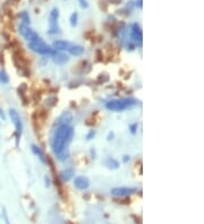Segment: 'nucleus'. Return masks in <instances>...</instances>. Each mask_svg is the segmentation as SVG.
Segmentation results:
<instances>
[{"label": "nucleus", "mask_w": 204, "mask_h": 224, "mask_svg": "<svg viewBox=\"0 0 204 224\" xmlns=\"http://www.w3.org/2000/svg\"><path fill=\"white\" fill-rule=\"evenodd\" d=\"M74 136V128L67 125H59L51 139V147L57 156L66 152Z\"/></svg>", "instance_id": "nucleus-1"}, {"label": "nucleus", "mask_w": 204, "mask_h": 224, "mask_svg": "<svg viewBox=\"0 0 204 224\" xmlns=\"http://www.w3.org/2000/svg\"><path fill=\"white\" fill-rule=\"evenodd\" d=\"M137 103V101L134 99H122V100H112L105 103V108L110 110V111H124L128 108L134 107L135 104Z\"/></svg>", "instance_id": "nucleus-2"}, {"label": "nucleus", "mask_w": 204, "mask_h": 224, "mask_svg": "<svg viewBox=\"0 0 204 224\" xmlns=\"http://www.w3.org/2000/svg\"><path fill=\"white\" fill-rule=\"evenodd\" d=\"M28 48L32 51L40 53V54H44V56H48V54L53 56L56 53V50H53L51 47H49L48 44L45 43L42 39H40V38L35 39L34 41L28 42Z\"/></svg>", "instance_id": "nucleus-3"}, {"label": "nucleus", "mask_w": 204, "mask_h": 224, "mask_svg": "<svg viewBox=\"0 0 204 224\" xmlns=\"http://www.w3.org/2000/svg\"><path fill=\"white\" fill-rule=\"evenodd\" d=\"M9 117L13 121V124L15 125V129H16V146H18L19 144V139H21V136H22V131H23V125H22V120H21V117L17 113L16 110L14 109H10L9 110Z\"/></svg>", "instance_id": "nucleus-4"}, {"label": "nucleus", "mask_w": 204, "mask_h": 224, "mask_svg": "<svg viewBox=\"0 0 204 224\" xmlns=\"http://www.w3.org/2000/svg\"><path fill=\"white\" fill-rule=\"evenodd\" d=\"M58 18H59V10L57 8H53L49 16V34H56L59 32Z\"/></svg>", "instance_id": "nucleus-5"}, {"label": "nucleus", "mask_w": 204, "mask_h": 224, "mask_svg": "<svg viewBox=\"0 0 204 224\" xmlns=\"http://www.w3.org/2000/svg\"><path fill=\"white\" fill-rule=\"evenodd\" d=\"M130 42H136V43H142V31H141V27L139 26V24L134 23L133 25L130 26Z\"/></svg>", "instance_id": "nucleus-6"}, {"label": "nucleus", "mask_w": 204, "mask_h": 224, "mask_svg": "<svg viewBox=\"0 0 204 224\" xmlns=\"http://www.w3.org/2000/svg\"><path fill=\"white\" fill-rule=\"evenodd\" d=\"M19 33L25 38L28 42H31V41H34L35 39H38L39 38V35L35 33L34 31H32L28 27V25H25V24H21L19 25Z\"/></svg>", "instance_id": "nucleus-7"}, {"label": "nucleus", "mask_w": 204, "mask_h": 224, "mask_svg": "<svg viewBox=\"0 0 204 224\" xmlns=\"http://www.w3.org/2000/svg\"><path fill=\"white\" fill-rule=\"evenodd\" d=\"M137 191L136 188H128V187H118L111 189V195L117 197H126L132 194H135Z\"/></svg>", "instance_id": "nucleus-8"}, {"label": "nucleus", "mask_w": 204, "mask_h": 224, "mask_svg": "<svg viewBox=\"0 0 204 224\" xmlns=\"http://www.w3.org/2000/svg\"><path fill=\"white\" fill-rule=\"evenodd\" d=\"M74 185L77 189H81V190L87 189L89 186H90V180H89L86 177L78 176V177H76L74 179Z\"/></svg>", "instance_id": "nucleus-9"}, {"label": "nucleus", "mask_w": 204, "mask_h": 224, "mask_svg": "<svg viewBox=\"0 0 204 224\" xmlns=\"http://www.w3.org/2000/svg\"><path fill=\"white\" fill-rule=\"evenodd\" d=\"M70 44L67 41H62V40H58L52 44V49L53 50H58V51H65V50H69Z\"/></svg>", "instance_id": "nucleus-10"}, {"label": "nucleus", "mask_w": 204, "mask_h": 224, "mask_svg": "<svg viewBox=\"0 0 204 224\" xmlns=\"http://www.w3.org/2000/svg\"><path fill=\"white\" fill-rule=\"evenodd\" d=\"M68 60H69V58H68V56H66L65 53H60V52L56 51V53L53 54V61L57 65H65Z\"/></svg>", "instance_id": "nucleus-11"}, {"label": "nucleus", "mask_w": 204, "mask_h": 224, "mask_svg": "<svg viewBox=\"0 0 204 224\" xmlns=\"http://www.w3.org/2000/svg\"><path fill=\"white\" fill-rule=\"evenodd\" d=\"M72 120H73V116H72V113H70V112H64V113L59 117V119H58V124H59V125L69 126L70 122H72Z\"/></svg>", "instance_id": "nucleus-12"}, {"label": "nucleus", "mask_w": 204, "mask_h": 224, "mask_svg": "<svg viewBox=\"0 0 204 224\" xmlns=\"http://www.w3.org/2000/svg\"><path fill=\"white\" fill-rule=\"evenodd\" d=\"M75 176V170L73 168H68L66 169V170H64V171H61L60 173V178L62 179L64 181H69L72 178Z\"/></svg>", "instance_id": "nucleus-13"}, {"label": "nucleus", "mask_w": 204, "mask_h": 224, "mask_svg": "<svg viewBox=\"0 0 204 224\" xmlns=\"http://www.w3.org/2000/svg\"><path fill=\"white\" fill-rule=\"evenodd\" d=\"M32 152H33L35 155L39 157L40 161H41L42 163H47V159H45L43 152L41 151V148H40V147H38L36 145H32Z\"/></svg>", "instance_id": "nucleus-14"}, {"label": "nucleus", "mask_w": 204, "mask_h": 224, "mask_svg": "<svg viewBox=\"0 0 204 224\" xmlns=\"http://www.w3.org/2000/svg\"><path fill=\"white\" fill-rule=\"evenodd\" d=\"M68 51H69V53L72 54V56L79 57L81 54H83V52H84V48L81 47V45H70Z\"/></svg>", "instance_id": "nucleus-15"}, {"label": "nucleus", "mask_w": 204, "mask_h": 224, "mask_svg": "<svg viewBox=\"0 0 204 224\" xmlns=\"http://www.w3.org/2000/svg\"><path fill=\"white\" fill-rule=\"evenodd\" d=\"M104 165L109 169H118L119 168V162L117 160L112 159V157H108L104 161Z\"/></svg>", "instance_id": "nucleus-16"}, {"label": "nucleus", "mask_w": 204, "mask_h": 224, "mask_svg": "<svg viewBox=\"0 0 204 224\" xmlns=\"http://www.w3.org/2000/svg\"><path fill=\"white\" fill-rule=\"evenodd\" d=\"M0 83L1 84H8L9 83V76L4 70H0Z\"/></svg>", "instance_id": "nucleus-17"}, {"label": "nucleus", "mask_w": 204, "mask_h": 224, "mask_svg": "<svg viewBox=\"0 0 204 224\" xmlns=\"http://www.w3.org/2000/svg\"><path fill=\"white\" fill-rule=\"evenodd\" d=\"M21 18H22L23 24H25V25H28V24H30V16H28V14L26 13V12L21 13Z\"/></svg>", "instance_id": "nucleus-18"}, {"label": "nucleus", "mask_w": 204, "mask_h": 224, "mask_svg": "<svg viewBox=\"0 0 204 224\" xmlns=\"http://www.w3.org/2000/svg\"><path fill=\"white\" fill-rule=\"evenodd\" d=\"M77 18H78V15L77 13H73L72 15H70V25L73 26V27H75V26L77 25Z\"/></svg>", "instance_id": "nucleus-19"}, {"label": "nucleus", "mask_w": 204, "mask_h": 224, "mask_svg": "<svg viewBox=\"0 0 204 224\" xmlns=\"http://www.w3.org/2000/svg\"><path fill=\"white\" fill-rule=\"evenodd\" d=\"M57 101H58V100H57L56 97H50L49 100H47V104H49L50 107H53V105L57 103Z\"/></svg>", "instance_id": "nucleus-20"}, {"label": "nucleus", "mask_w": 204, "mask_h": 224, "mask_svg": "<svg viewBox=\"0 0 204 224\" xmlns=\"http://www.w3.org/2000/svg\"><path fill=\"white\" fill-rule=\"evenodd\" d=\"M94 136H95V130H90V133L86 135V139L87 140H90V139H92Z\"/></svg>", "instance_id": "nucleus-21"}, {"label": "nucleus", "mask_w": 204, "mask_h": 224, "mask_svg": "<svg viewBox=\"0 0 204 224\" xmlns=\"http://www.w3.org/2000/svg\"><path fill=\"white\" fill-rule=\"evenodd\" d=\"M129 129H130V131H132V134H136V130H137V124H133V125H130Z\"/></svg>", "instance_id": "nucleus-22"}, {"label": "nucleus", "mask_w": 204, "mask_h": 224, "mask_svg": "<svg viewBox=\"0 0 204 224\" xmlns=\"http://www.w3.org/2000/svg\"><path fill=\"white\" fill-rule=\"evenodd\" d=\"M79 1H81V7H82V8H86L87 7L86 1H85V0H79Z\"/></svg>", "instance_id": "nucleus-23"}, {"label": "nucleus", "mask_w": 204, "mask_h": 224, "mask_svg": "<svg viewBox=\"0 0 204 224\" xmlns=\"http://www.w3.org/2000/svg\"><path fill=\"white\" fill-rule=\"evenodd\" d=\"M129 160H130V157L128 155H125L124 157H122V162L124 163H127V162H129Z\"/></svg>", "instance_id": "nucleus-24"}, {"label": "nucleus", "mask_w": 204, "mask_h": 224, "mask_svg": "<svg viewBox=\"0 0 204 224\" xmlns=\"http://www.w3.org/2000/svg\"><path fill=\"white\" fill-rule=\"evenodd\" d=\"M0 118L2 119V120H6V116H5L4 111H2V109H0Z\"/></svg>", "instance_id": "nucleus-25"}, {"label": "nucleus", "mask_w": 204, "mask_h": 224, "mask_svg": "<svg viewBox=\"0 0 204 224\" xmlns=\"http://www.w3.org/2000/svg\"><path fill=\"white\" fill-rule=\"evenodd\" d=\"M110 2L113 5H118V4H120L122 2V0H110Z\"/></svg>", "instance_id": "nucleus-26"}, {"label": "nucleus", "mask_w": 204, "mask_h": 224, "mask_svg": "<svg viewBox=\"0 0 204 224\" xmlns=\"http://www.w3.org/2000/svg\"><path fill=\"white\" fill-rule=\"evenodd\" d=\"M113 137H115V134H113V133H109V135H108V140H112Z\"/></svg>", "instance_id": "nucleus-27"}, {"label": "nucleus", "mask_w": 204, "mask_h": 224, "mask_svg": "<svg viewBox=\"0 0 204 224\" xmlns=\"http://www.w3.org/2000/svg\"><path fill=\"white\" fill-rule=\"evenodd\" d=\"M44 180H45V183H47V185H45V186H47V187H49V186H50V185H49V179H48V177H45V178H44Z\"/></svg>", "instance_id": "nucleus-28"}, {"label": "nucleus", "mask_w": 204, "mask_h": 224, "mask_svg": "<svg viewBox=\"0 0 204 224\" xmlns=\"http://www.w3.org/2000/svg\"><path fill=\"white\" fill-rule=\"evenodd\" d=\"M137 6H139V8L142 7V0H137Z\"/></svg>", "instance_id": "nucleus-29"}]
</instances>
